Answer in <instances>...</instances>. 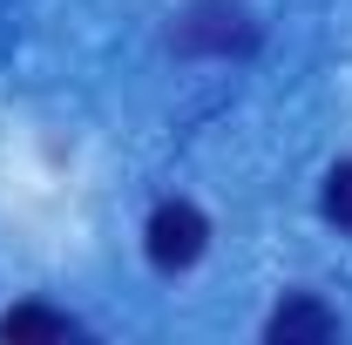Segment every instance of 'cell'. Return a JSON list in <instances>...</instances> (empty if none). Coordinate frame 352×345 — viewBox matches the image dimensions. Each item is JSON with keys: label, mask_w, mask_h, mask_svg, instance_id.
Returning <instances> with one entry per match:
<instances>
[{"label": "cell", "mask_w": 352, "mask_h": 345, "mask_svg": "<svg viewBox=\"0 0 352 345\" xmlns=\"http://www.w3.org/2000/svg\"><path fill=\"white\" fill-rule=\"evenodd\" d=\"M82 325L68 318V311H47V304H14L7 318H0V339L7 345H34V339H75Z\"/></svg>", "instance_id": "cell-4"}, {"label": "cell", "mask_w": 352, "mask_h": 345, "mask_svg": "<svg viewBox=\"0 0 352 345\" xmlns=\"http://www.w3.org/2000/svg\"><path fill=\"white\" fill-rule=\"evenodd\" d=\"M264 339L271 345H325V339H339V311H325L318 298H285L271 318H264Z\"/></svg>", "instance_id": "cell-3"}, {"label": "cell", "mask_w": 352, "mask_h": 345, "mask_svg": "<svg viewBox=\"0 0 352 345\" xmlns=\"http://www.w3.org/2000/svg\"><path fill=\"white\" fill-rule=\"evenodd\" d=\"M170 47L176 54H251L258 47V21H251L244 0H197L170 27Z\"/></svg>", "instance_id": "cell-1"}, {"label": "cell", "mask_w": 352, "mask_h": 345, "mask_svg": "<svg viewBox=\"0 0 352 345\" xmlns=\"http://www.w3.org/2000/svg\"><path fill=\"white\" fill-rule=\"evenodd\" d=\"M318 203H325V216H332L339 230H352V156H346V163H332V176H325V197H318Z\"/></svg>", "instance_id": "cell-5"}, {"label": "cell", "mask_w": 352, "mask_h": 345, "mask_svg": "<svg viewBox=\"0 0 352 345\" xmlns=\"http://www.w3.org/2000/svg\"><path fill=\"white\" fill-rule=\"evenodd\" d=\"M142 244H149V264L156 271H190V264L204 258V244H210V223H204L197 203L176 197V203H163V210L149 216V237Z\"/></svg>", "instance_id": "cell-2"}]
</instances>
